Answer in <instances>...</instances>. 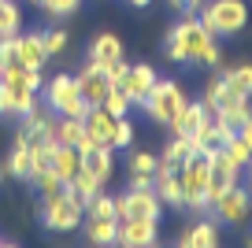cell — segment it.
<instances>
[{"label":"cell","mask_w":252,"mask_h":248,"mask_svg":"<svg viewBox=\"0 0 252 248\" xmlns=\"http://www.w3.org/2000/svg\"><path fill=\"white\" fill-rule=\"evenodd\" d=\"M152 189H156V196H159L163 208H182V178H178V171L159 167V171L152 174Z\"/></svg>","instance_id":"obj_17"},{"label":"cell","mask_w":252,"mask_h":248,"mask_svg":"<svg viewBox=\"0 0 252 248\" xmlns=\"http://www.w3.org/2000/svg\"><path fill=\"white\" fill-rule=\"evenodd\" d=\"M178 48H182V60L186 63H200V67H222V52L215 45V33L200 23L197 15H186L178 26Z\"/></svg>","instance_id":"obj_1"},{"label":"cell","mask_w":252,"mask_h":248,"mask_svg":"<svg viewBox=\"0 0 252 248\" xmlns=\"http://www.w3.org/2000/svg\"><path fill=\"white\" fill-rule=\"evenodd\" d=\"M115 215L119 218H156V222H159L163 204H159V196H156V189H152V186L126 189V193L115 200Z\"/></svg>","instance_id":"obj_8"},{"label":"cell","mask_w":252,"mask_h":248,"mask_svg":"<svg viewBox=\"0 0 252 248\" xmlns=\"http://www.w3.org/2000/svg\"><path fill=\"white\" fill-rule=\"evenodd\" d=\"M126 4H134V8H149L152 0H126Z\"/></svg>","instance_id":"obj_44"},{"label":"cell","mask_w":252,"mask_h":248,"mask_svg":"<svg viewBox=\"0 0 252 248\" xmlns=\"http://www.w3.org/2000/svg\"><path fill=\"white\" fill-rule=\"evenodd\" d=\"M249 245H252V241H249Z\"/></svg>","instance_id":"obj_47"},{"label":"cell","mask_w":252,"mask_h":248,"mask_svg":"<svg viewBox=\"0 0 252 248\" xmlns=\"http://www.w3.org/2000/svg\"><path fill=\"white\" fill-rule=\"evenodd\" d=\"M82 218H86V204H82L67 186H63L60 193L45 196L41 226H45L48 233H71V230H78V226H82Z\"/></svg>","instance_id":"obj_3"},{"label":"cell","mask_w":252,"mask_h":248,"mask_svg":"<svg viewBox=\"0 0 252 248\" xmlns=\"http://www.w3.org/2000/svg\"><path fill=\"white\" fill-rule=\"evenodd\" d=\"M67 189H71V193L78 196L82 204H86L89 196H96V193H100V189H104V182H100V178H93V174H89V171H78V174H74L71 182H67Z\"/></svg>","instance_id":"obj_29"},{"label":"cell","mask_w":252,"mask_h":248,"mask_svg":"<svg viewBox=\"0 0 252 248\" xmlns=\"http://www.w3.org/2000/svg\"><path fill=\"white\" fill-rule=\"evenodd\" d=\"M237 133H241V141H245V145L252 148V119H249V123H245V126H241V130H237Z\"/></svg>","instance_id":"obj_42"},{"label":"cell","mask_w":252,"mask_h":248,"mask_svg":"<svg viewBox=\"0 0 252 248\" xmlns=\"http://www.w3.org/2000/svg\"><path fill=\"white\" fill-rule=\"evenodd\" d=\"M45 108L52 115H71V119H86V100L78 93V82L71 74H56L52 82H45Z\"/></svg>","instance_id":"obj_7"},{"label":"cell","mask_w":252,"mask_h":248,"mask_svg":"<svg viewBox=\"0 0 252 248\" xmlns=\"http://www.w3.org/2000/svg\"><path fill=\"white\" fill-rule=\"evenodd\" d=\"M86 218H119L115 215V200L104 196V193L89 196V200H86Z\"/></svg>","instance_id":"obj_32"},{"label":"cell","mask_w":252,"mask_h":248,"mask_svg":"<svg viewBox=\"0 0 252 248\" xmlns=\"http://www.w3.org/2000/svg\"><path fill=\"white\" fill-rule=\"evenodd\" d=\"M204 123H208V108H204L200 100H186V108L178 111V119L171 123V130H174V133H186V137H193V133H197Z\"/></svg>","instance_id":"obj_22"},{"label":"cell","mask_w":252,"mask_h":248,"mask_svg":"<svg viewBox=\"0 0 252 248\" xmlns=\"http://www.w3.org/2000/svg\"><path fill=\"white\" fill-rule=\"evenodd\" d=\"M171 4L182 11V15H197V11L204 8V0H171Z\"/></svg>","instance_id":"obj_40"},{"label":"cell","mask_w":252,"mask_h":248,"mask_svg":"<svg viewBox=\"0 0 252 248\" xmlns=\"http://www.w3.org/2000/svg\"><path fill=\"white\" fill-rule=\"evenodd\" d=\"M74 82H78V93H82V100H86V108L104 104V96H108L111 86H115L108 78V67H100V63H86V67L74 74Z\"/></svg>","instance_id":"obj_11"},{"label":"cell","mask_w":252,"mask_h":248,"mask_svg":"<svg viewBox=\"0 0 252 248\" xmlns=\"http://www.w3.org/2000/svg\"><path fill=\"white\" fill-rule=\"evenodd\" d=\"M19 67V45L15 37H0V70Z\"/></svg>","instance_id":"obj_39"},{"label":"cell","mask_w":252,"mask_h":248,"mask_svg":"<svg viewBox=\"0 0 252 248\" xmlns=\"http://www.w3.org/2000/svg\"><path fill=\"white\" fill-rule=\"evenodd\" d=\"M52 145L86 148V145H89L86 123H82V119H71V115H52Z\"/></svg>","instance_id":"obj_14"},{"label":"cell","mask_w":252,"mask_h":248,"mask_svg":"<svg viewBox=\"0 0 252 248\" xmlns=\"http://www.w3.org/2000/svg\"><path fill=\"white\" fill-rule=\"evenodd\" d=\"M159 171V155L152 152H130V178H152Z\"/></svg>","instance_id":"obj_30"},{"label":"cell","mask_w":252,"mask_h":248,"mask_svg":"<svg viewBox=\"0 0 252 248\" xmlns=\"http://www.w3.org/2000/svg\"><path fill=\"white\" fill-rule=\"evenodd\" d=\"M0 86H4V96H8V115L23 119L37 104V93L45 86V78H41V70L8 67V70H0Z\"/></svg>","instance_id":"obj_2"},{"label":"cell","mask_w":252,"mask_h":248,"mask_svg":"<svg viewBox=\"0 0 252 248\" xmlns=\"http://www.w3.org/2000/svg\"><path fill=\"white\" fill-rule=\"evenodd\" d=\"M86 237L93 245H115L119 237V218H86Z\"/></svg>","instance_id":"obj_27"},{"label":"cell","mask_w":252,"mask_h":248,"mask_svg":"<svg viewBox=\"0 0 252 248\" xmlns=\"http://www.w3.org/2000/svg\"><path fill=\"white\" fill-rule=\"evenodd\" d=\"M100 108H108L115 119H123V115H130V108H134V104H130V96H126L119 86H111V93L104 96V104H100Z\"/></svg>","instance_id":"obj_35"},{"label":"cell","mask_w":252,"mask_h":248,"mask_svg":"<svg viewBox=\"0 0 252 248\" xmlns=\"http://www.w3.org/2000/svg\"><path fill=\"white\" fill-rule=\"evenodd\" d=\"M82 171H89L93 178L108 182V178H111V171H115L111 148H108V145H96V141H89V145L82 148Z\"/></svg>","instance_id":"obj_15"},{"label":"cell","mask_w":252,"mask_h":248,"mask_svg":"<svg viewBox=\"0 0 252 248\" xmlns=\"http://www.w3.org/2000/svg\"><path fill=\"white\" fill-rule=\"evenodd\" d=\"M222 82L234 96H245L252 100V63H237V67H226L222 70Z\"/></svg>","instance_id":"obj_25"},{"label":"cell","mask_w":252,"mask_h":248,"mask_svg":"<svg viewBox=\"0 0 252 248\" xmlns=\"http://www.w3.org/2000/svg\"><path fill=\"white\" fill-rule=\"evenodd\" d=\"M41 48H45V56H60L63 48H67V30H41Z\"/></svg>","instance_id":"obj_36"},{"label":"cell","mask_w":252,"mask_h":248,"mask_svg":"<svg viewBox=\"0 0 252 248\" xmlns=\"http://www.w3.org/2000/svg\"><path fill=\"white\" fill-rule=\"evenodd\" d=\"M52 171L60 174V182L67 186V182L82 171V148H74V145H52Z\"/></svg>","instance_id":"obj_19"},{"label":"cell","mask_w":252,"mask_h":248,"mask_svg":"<svg viewBox=\"0 0 252 248\" xmlns=\"http://www.w3.org/2000/svg\"><path fill=\"white\" fill-rule=\"evenodd\" d=\"M219 152H226L230 159H234L237 167H241V171H245V163L252 159V148H249V145L241 141V133H230V137L222 141V148H219Z\"/></svg>","instance_id":"obj_31"},{"label":"cell","mask_w":252,"mask_h":248,"mask_svg":"<svg viewBox=\"0 0 252 248\" xmlns=\"http://www.w3.org/2000/svg\"><path fill=\"white\" fill-rule=\"evenodd\" d=\"M0 178H4V167H0Z\"/></svg>","instance_id":"obj_46"},{"label":"cell","mask_w":252,"mask_h":248,"mask_svg":"<svg viewBox=\"0 0 252 248\" xmlns=\"http://www.w3.org/2000/svg\"><path fill=\"white\" fill-rule=\"evenodd\" d=\"M178 245L182 248H215L219 245V226H215L212 218H200V222H193L178 237Z\"/></svg>","instance_id":"obj_20"},{"label":"cell","mask_w":252,"mask_h":248,"mask_svg":"<svg viewBox=\"0 0 252 248\" xmlns=\"http://www.w3.org/2000/svg\"><path fill=\"white\" fill-rule=\"evenodd\" d=\"M123 60V41L115 37V33H96L93 45H89V63H100V67H108V63Z\"/></svg>","instance_id":"obj_23"},{"label":"cell","mask_w":252,"mask_h":248,"mask_svg":"<svg viewBox=\"0 0 252 248\" xmlns=\"http://www.w3.org/2000/svg\"><path fill=\"white\" fill-rule=\"evenodd\" d=\"M222 93H226V82H222V74H215L212 82H208V86H204V96H200V104H204V108L212 111L215 104L222 100Z\"/></svg>","instance_id":"obj_38"},{"label":"cell","mask_w":252,"mask_h":248,"mask_svg":"<svg viewBox=\"0 0 252 248\" xmlns=\"http://www.w3.org/2000/svg\"><path fill=\"white\" fill-rule=\"evenodd\" d=\"M200 23L215 33V37H234V33L245 30L249 23V4L245 0H212L200 15Z\"/></svg>","instance_id":"obj_6"},{"label":"cell","mask_w":252,"mask_h":248,"mask_svg":"<svg viewBox=\"0 0 252 248\" xmlns=\"http://www.w3.org/2000/svg\"><path fill=\"white\" fill-rule=\"evenodd\" d=\"M0 115H8V96H4V86H0Z\"/></svg>","instance_id":"obj_43"},{"label":"cell","mask_w":252,"mask_h":248,"mask_svg":"<svg viewBox=\"0 0 252 248\" xmlns=\"http://www.w3.org/2000/svg\"><path fill=\"white\" fill-rule=\"evenodd\" d=\"M156 78H159V74L152 70V63H130V67H126V74L119 78V89L130 96V104H141L145 93L156 86Z\"/></svg>","instance_id":"obj_13"},{"label":"cell","mask_w":252,"mask_h":248,"mask_svg":"<svg viewBox=\"0 0 252 248\" xmlns=\"http://www.w3.org/2000/svg\"><path fill=\"white\" fill-rule=\"evenodd\" d=\"M245 171H249V186H252V159H249V163H245Z\"/></svg>","instance_id":"obj_45"},{"label":"cell","mask_w":252,"mask_h":248,"mask_svg":"<svg viewBox=\"0 0 252 248\" xmlns=\"http://www.w3.org/2000/svg\"><path fill=\"white\" fill-rule=\"evenodd\" d=\"M208 163H212V152H193L186 163L178 167V178H182V208L189 211H200L208 208L204 193H208Z\"/></svg>","instance_id":"obj_5"},{"label":"cell","mask_w":252,"mask_h":248,"mask_svg":"<svg viewBox=\"0 0 252 248\" xmlns=\"http://www.w3.org/2000/svg\"><path fill=\"white\" fill-rule=\"evenodd\" d=\"M23 30V11L15 0H0V37H15Z\"/></svg>","instance_id":"obj_28"},{"label":"cell","mask_w":252,"mask_h":248,"mask_svg":"<svg viewBox=\"0 0 252 248\" xmlns=\"http://www.w3.org/2000/svg\"><path fill=\"white\" fill-rule=\"evenodd\" d=\"M193 152H197L193 137H186V133H174V141L163 148V155H159V167H167V171H178V167H182V163H186Z\"/></svg>","instance_id":"obj_24"},{"label":"cell","mask_w":252,"mask_h":248,"mask_svg":"<svg viewBox=\"0 0 252 248\" xmlns=\"http://www.w3.org/2000/svg\"><path fill=\"white\" fill-rule=\"evenodd\" d=\"M226 137H230V130H226V126H222L215 115H212V111H208V123L200 126L197 133H193V145H197L200 152H219Z\"/></svg>","instance_id":"obj_21"},{"label":"cell","mask_w":252,"mask_h":248,"mask_svg":"<svg viewBox=\"0 0 252 248\" xmlns=\"http://www.w3.org/2000/svg\"><path fill=\"white\" fill-rule=\"evenodd\" d=\"M215 211V222H226V226H241L245 218L252 215V189H245L241 182L230 186L226 193L219 196L215 204H208Z\"/></svg>","instance_id":"obj_9"},{"label":"cell","mask_w":252,"mask_h":248,"mask_svg":"<svg viewBox=\"0 0 252 248\" xmlns=\"http://www.w3.org/2000/svg\"><path fill=\"white\" fill-rule=\"evenodd\" d=\"M82 123H86L89 141H96V145H108V148H111V137H115V115H111L108 108H100V104H96V108H89Z\"/></svg>","instance_id":"obj_16"},{"label":"cell","mask_w":252,"mask_h":248,"mask_svg":"<svg viewBox=\"0 0 252 248\" xmlns=\"http://www.w3.org/2000/svg\"><path fill=\"white\" fill-rule=\"evenodd\" d=\"M141 108H145V115H149L152 123L171 126L174 119H178V111L186 108V89H182L174 78H156V86L145 93Z\"/></svg>","instance_id":"obj_4"},{"label":"cell","mask_w":252,"mask_h":248,"mask_svg":"<svg viewBox=\"0 0 252 248\" xmlns=\"http://www.w3.org/2000/svg\"><path fill=\"white\" fill-rule=\"evenodd\" d=\"M126 67H130V63H123V60H115V63H108V78H111V82H115V86H119V78H123V74H126Z\"/></svg>","instance_id":"obj_41"},{"label":"cell","mask_w":252,"mask_h":248,"mask_svg":"<svg viewBox=\"0 0 252 248\" xmlns=\"http://www.w3.org/2000/svg\"><path fill=\"white\" fill-rule=\"evenodd\" d=\"M159 241V222L156 218H119V237L115 245L126 248H149Z\"/></svg>","instance_id":"obj_12"},{"label":"cell","mask_w":252,"mask_h":248,"mask_svg":"<svg viewBox=\"0 0 252 248\" xmlns=\"http://www.w3.org/2000/svg\"><path fill=\"white\" fill-rule=\"evenodd\" d=\"M33 171H37V163H33V148L15 145V152H11V159H8V174L15 182H30Z\"/></svg>","instance_id":"obj_26"},{"label":"cell","mask_w":252,"mask_h":248,"mask_svg":"<svg viewBox=\"0 0 252 248\" xmlns=\"http://www.w3.org/2000/svg\"><path fill=\"white\" fill-rule=\"evenodd\" d=\"M33 186H37V193L41 196H52V193H60L63 189V182H60V174L52 171V167H45V171H33Z\"/></svg>","instance_id":"obj_34"},{"label":"cell","mask_w":252,"mask_h":248,"mask_svg":"<svg viewBox=\"0 0 252 248\" xmlns=\"http://www.w3.org/2000/svg\"><path fill=\"white\" fill-rule=\"evenodd\" d=\"M15 45H19V67L41 70V67L48 63L45 48H41V33H23V30H19V33H15Z\"/></svg>","instance_id":"obj_18"},{"label":"cell","mask_w":252,"mask_h":248,"mask_svg":"<svg viewBox=\"0 0 252 248\" xmlns=\"http://www.w3.org/2000/svg\"><path fill=\"white\" fill-rule=\"evenodd\" d=\"M237 182H241V167H237V163L230 159L226 152H212V163H208V193H204V200L215 204L230 186H237Z\"/></svg>","instance_id":"obj_10"},{"label":"cell","mask_w":252,"mask_h":248,"mask_svg":"<svg viewBox=\"0 0 252 248\" xmlns=\"http://www.w3.org/2000/svg\"><path fill=\"white\" fill-rule=\"evenodd\" d=\"M30 4L45 8L52 19H67V15H74V11L82 8V0H30Z\"/></svg>","instance_id":"obj_33"},{"label":"cell","mask_w":252,"mask_h":248,"mask_svg":"<svg viewBox=\"0 0 252 248\" xmlns=\"http://www.w3.org/2000/svg\"><path fill=\"white\" fill-rule=\"evenodd\" d=\"M134 145V123H130V119H115V137H111V152H115V148H130Z\"/></svg>","instance_id":"obj_37"}]
</instances>
